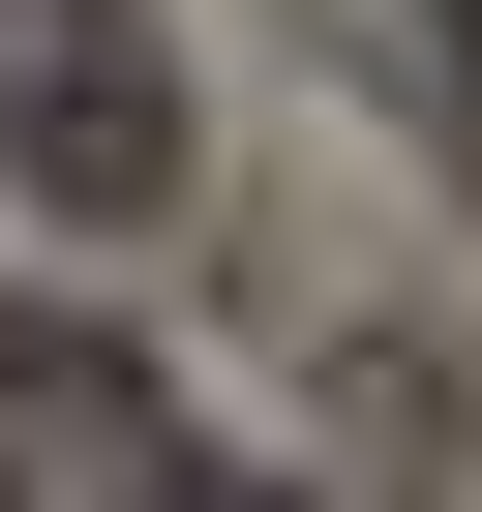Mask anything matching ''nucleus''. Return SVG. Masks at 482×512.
I'll return each instance as SVG.
<instances>
[{"label": "nucleus", "mask_w": 482, "mask_h": 512, "mask_svg": "<svg viewBox=\"0 0 482 512\" xmlns=\"http://www.w3.org/2000/svg\"><path fill=\"white\" fill-rule=\"evenodd\" d=\"M0 181L31 211H91V241H151L211 151H181V61L121 31V0H31V31H0Z\"/></svg>", "instance_id": "nucleus-1"}, {"label": "nucleus", "mask_w": 482, "mask_h": 512, "mask_svg": "<svg viewBox=\"0 0 482 512\" xmlns=\"http://www.w3.org/2000/svg\"><path fill=\"white\" fill-rule=\"evenodd\" d=\"M422 31H452V61H482V0H422Z\"/></svg>", "instance_id": "nucleus-3"}, {"label": "nucleus", "mask_w": 482, "mask_h": 512, "mask_svg": "<svg viewBox=\"0 0 482 512\" xmlns=\"http://www.w3.org/2000/svg\"><path fill=\"white\" fill-rule=\"evenodd\" d=\"M0 482L31 512H302V482H241L121 332H0Z\"/></svg>", "instance_id": "nucleus-2"}]
</instances>
